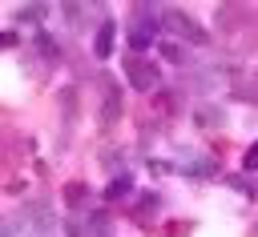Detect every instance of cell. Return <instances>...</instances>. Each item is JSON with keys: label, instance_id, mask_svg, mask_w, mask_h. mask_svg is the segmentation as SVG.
<instances>
[{"label": "cell", "instance_id": "cell-1", "mask_svg": "<svg viewBox=\"0 0 258 237\" xmlns=\"http://www.w3.org/2000/svg\"><path fill=\"white\" fill-rule=\"evenodd\" d=\"M125 76H129V84H133L137 92L161 88V68H157L153 60H145V56H129V60H125Z\"/></svg>", "mask_w": 258, "mask_h": 237}, {"label": "cell", "instance_id": "cell-2", "mask_svg": "<svg viewBox=\"0 0 258 237\" xmlns=\"http://www.w3.org/2000/svg\"><path fill=\"white\" fill-rule=\"evenodd\" d=\"M157 28H161V20H153V8L141 4V8H137V20H133V28H129V48H133V56L145 52V48L153 44Z\"/></svg>", "mask_w": 258, "mask_h": 237}, {"label": "cell", "instance_id": "cell-3", "mask_svg": "<svg viewBox=\"0 0 258 237\" xmlns=\"http://www.w3.org/2000/svg\"><path fill=\"white\" fill-rule=\"evenodd\" d=\"M161 24H165V32H177V36H185V40H198V44L206 40V32H202L189 16H181L177 8H165V12H161Z\"/></svg>", "mask_w": 258, "mask_h": 237}, {"label": "cell", "instance_id": "cell-4", "mask_svg": "<svg viewBox=\"0 0 258 237\" xmlns=\"http://www.w3.org/2000/svg\"><path fill=\"white\" fill-rule=\"evenodd\" d=\"M113 36H117V24L113 20H101V28H97V36H93V52L105 60V56H113Z\"/></svg>", "mask_w": 258, "mask_h": 237}, {"label": "cell", "instance_id": "cell-5", "mask_svg": "<svg viewBox=\"0 0 258 237\" xmlns=\"http://www.w3.org/2000/svg\"><path fill=\"white\" fill-rule=\"evenodd\" d=\"M101 121H105V125L121 121V88H117V84H105V104H101Z\"/></svg>", "mask_w": 258, "mask_h": 237}, {"label": "cell", "instance_id": "cell-6", "mask_svg": "<svg viewBox=\"0 0 258 237\" xmlns=\"http://www.w3.org/2000/svg\"><path fill=\"white\" fill-rule=\"evenodd\" d=\"M44 12H48L44 4H20V8H16V20H20V24H32V20L40 24V20H44Z\"/></svg>", "mask_w": 258, "mask_h": 237}, {"label": "cell", "instance_id": "cell-7", "mask_svg": "<svg viewBox=\"0 0 258 237\" xmlns=\"http://www.w3.org/2000/svg\"><path fill=\"white\" fill-rule=\"evenodd\" d=\"M181 173H189V177H194V173H198V177H210V173H214V161H210V157L185 161V165H181Z\"/></svg>", "mask_w": 258, "mask_h": 237}, {"label": "cell", "instance_id": "cell-8", "mask_svg": "<svg viewBox=\"0 0 258 237\" xmlns=\"http://www.w3.org/2000/svg\"><path fill=\"white\" fill-rule=\"evenodd\" d=\"M161 56H165V60H173V64H181V60H185V48H181V44H173V40H161Z\"/></svg>", "mask_w": 258, "mask_h": 237}, {"label": "cell", "instance_id": "cell-9", "mask_svg": "<svg viewBox=\"0 0 258 237\" xmlns=\"http://www.w3.org/2000/svg\"><path fill=\"white\" fill-rule=\"evenodd\" d=\"M129 189H133V181H129V177H117V181L105 189V197H109V201H117V197H125Z\"/></svg>", "mask_w": 258, "mask_h": 237}, {"label": "cell", "instance_id": "cell-10", "mask_svg": "<svg viewBox=\"0 0 258 237\" xmlns=\"http://www.w3.org/2000/svg\"><path fill=\"white\" fill-rule=\"evenodd\" d=\"M36 48L48 56V60H56V40L52 36H44V32H36Z\"/></svg>", "mask_w": 258, "mask_h": 237}, {"label": "cell", "instance_id": "cell-11", "mask_svg": "<svg viewBox=\"0 0 258 237\" xmlns=\"http://www.w3.org/2000/svg\"><path fill=\"white\" fill-rule=\"evenodd\" d=\"M242 169H246V173H254V169H258V141L246 149V157H242Z\"/></svg>", "mask_w": 258, "mask_h": 237}, {"label": "cell", "instance_id": "cell-12", "mask_svg": "<svg viewBox=\"0 0 258 237\" xmlns=\"http://www.w3.org/2000/svg\"><path fill=\"white\" fill-rule=\"evenodd\" d=\"M64 197H69L73 205H81V201H85L89 193H85V185H73V189H64Z\"/></svg>", "mask_w": 258, "mask_h": 237}, {"label": "cell", "instance_id": "cell-13", "mask_svg": "<svg viewBox=\"0 0 258 237\" xmlns=\"http://www.w3.org/2000/svg\"><path fill=\"white\" fill-rule=\"evenodd\" d=\"M153 209H157V197H145V201H141V213H145V217H149V213H153Z\"/></svg>", "mask_w": 258, "mask_h": 237}, {"label": "cell", "instance_id": "cell-14", "mask_svg": "<svg viewBox=\"0 0 258 237\" xmlns=\"http://www.w3.org/2000/svg\"><path fill=\"white\" fill-rule=\"evenodd\" d=\"M16 44V32H0V48H12Z\"/></svg>", "mask_w": 258, "mask_h": 237}]
</instances>
